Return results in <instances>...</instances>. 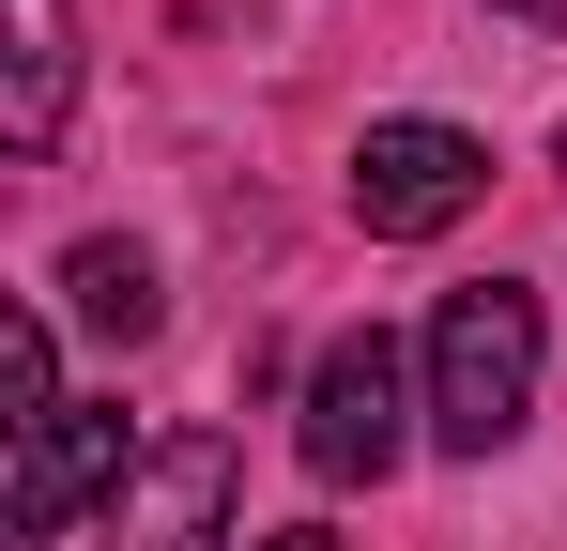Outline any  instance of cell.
<instances>
[{
  "mask_svg": "<svg viewBox=\"0 0 567 551\" xmlns=\"http://www.w3.org/2000/svg\"><path fill=\"white\" fill-rule=\"evenodd\" d=\"M93 490H123V414H47L16 459V551H47Z\"/></svg>",
  "mask_w": 567,
  "mask_h": 551,
  "instance_id": "277c9868",
  "label": "cell"
},
{
  "mask_svg": "<svg viewBox=\"0 0 567 551\" xmlns=\"http://www.w3.org/2000/svg\"><path fill=\"white\" fill-rule=\"evenodd\" d=\"M475 199H491V154L461 123H369L353 138V230L369 246H430V230H461Z\"/></svg>",
  "mask_w": 567,
  "mask_h": 551,
  "instance_id": "7a4b0ae2",
  "label": "cell"
},
{
  "mask_svg": "<svg viewBox=\"0 0 567 551\" xmlns=\"http://www.w3.org/2000/svg\"><path fill=\"white\" fill-rule=\"evenodd\" d=\"M0 138L16 154H62V107H78V15L62 0H0Z\"/></svg>",
  "mask_w": 567,
  "mask_h": 551,
  "instance_id": "8992f818",
  "label": "cell"
},
{
  "mask_svg": "<svg viewBox=\"0 0 567 551\" xmlns=\"http://www.w3.org/2000/svg\"><path fill=\"white\" fill-rule=\"evenodd\" d=\"M506 15H537V31H567V0H506Z\"/></svg>",
  "mask_w": 567,
  "mask_h": 551,
  "instance_id": "30bf717a",
  "label": "cell"
},
{
  "mask_svg": "<svg viewBox=\"0 0 567 551\" xmlns=\"http://www.w3.org/2000/svg\"><path fill=\"white\" fill-rule=\"evenodd\" d=\"M553 154H567V138H553Z\"/></svg>",
  "mask_w": 567,
  "mask_h": 551,
  "instance_id": "8fae6325",
  "label": "cell"
},
{
  "mask_svg": "<svg viewBox=\"0 0 567 551\" xmlns=\"http://www.w3.org/2000/svg\"><path fill=\"white\" fill-rule=\"evenodd\" d=\"M246 551H338V537H322V521H277V537H246Z\"/></svg>",
  "mask_w": 567,
  "mask_h": 551,
  "instance_id": "9c48e42d",
  "label": "cell"
},
{
  "mask_svg": "<svg viewBox=\"0 0 567 551\" xmlns=\"http://www.w3.org/2000/svg\"><path fill=\"white\" fill-rule=\"evenodd\" d=\"M399 445H414V429H399V337L353 322L338 353L307 367V475H322V490H383Z\"/></svg>",
  "mask_w": 567,
  "mask_h": 551,
  "instance_id": "3957f363",
  "label": "cell"
},
{
  "mask_svg": "<svg viewBox=\"0 0 567 551\" xmlns=\"http://www.w3.org/2000/svg\"><path fill=\"white\" fill-rule=\"evenodd\" d=\"M0 398H16V445L62 414V398H47V306H16V322H0Z\"/></svg>",
  "mask_w": 567,
  "mask_h": 551,
  "instance_id": "ba28073f",
  "label": "cell"
},
{
  "mask_svg": "<svg viewBox=\"0 0 567 551\" xmlns=\"http://www.w3.org/2000/svg\"><path fill=\"white\" fill-rule=\"evenodd\" d=\"M62 306H78V322H93V337H123V353H138V337H154V322H169V291H154V261H138V246H123V230H107V246H78V261H62Z\"/></svg>",
  "mask_w": 567,
  "mask_h": 551,
  "instance_id": "52a82bcc",
  "label": "cell"
},
{
  "mask_svg": "<svg viewBox=\"0 0 567 551\" xmlns=\"http://www.w3.org/2000/svg\"><path fill=\"white\" fill-rule=\"evenodd\" d=\"M215 537H230V445L169 429L154 475H138V506H123V551H215Z\"/></svg>",
  "mask_w": 567,
  "mask_h": 551,
  "instance_id": "5b68a950",
  "label": "cell"
},
{
  "mask_svg": "<svg viewBox=\"0 0 567 551\" xmlns=\"http://www.w3.org/2000/svg\"><path fill=\"white\" fill-rule=\"evenodd\" d=\"M522 414H537V291L522 276H475V291H445V322H430V445L491 459Z\"/></svg>",
  "mask_w": 567,
  "mask_h": 551,
  "instance_id": "6da1fadb",
  "label": "cell"
}]
</instances>
